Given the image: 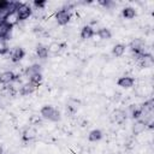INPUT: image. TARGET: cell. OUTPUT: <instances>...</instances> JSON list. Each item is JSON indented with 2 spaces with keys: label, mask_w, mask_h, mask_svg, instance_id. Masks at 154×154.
<instances>
[{
  "label": "cell",
  "mask_w": 154,
  "mask_h": 154,
  "mask_svg": "<svg viewBox=\"0 0 154 154\" xmlns=\"http://www.w3.org/2000/svg\"><path fill=\"white\" fill-rule=\"evenodd\" d=\"M40 114L45 120L48 122H53L57 123L61 119V114L59 112V109H57L54 106L52 105H45L41 109H40Z\"/></svg>",
  "instance_id": "6da1fadb"
},
{
  "label": "cell",
  "mask_w": 154,
  "mask_h": 154,
  "mask_svg": "<svg viewBox=\"0 0 154 154\" xmlns=\"http://www.w3.org/2000/svg\"><path fill=\"white\" fill-rule=\"evenodd\" d=\"M14 12H16V16H17L18 22H19V20H25V19H28V18L31 16L32 10H31V7H30L28 4H20V5L16 8Z\"/></svg>",
  "instance_id": "7a4b0ae2"
},
{
  "label": "cell",
  "mask_w": 154,
  "mask_h": 154,
  "mask_svg": "<svg viewBox=\"0 0 154 154\" xmlns=\"http://www.w3.org/2000/svg\"><path fill=\"white\" fill-rule=\"evenodd\" d=\"M71 19V13L69 10L61 8L55 13V20L59 25H66Z\"/></svg>",
  "instance_id": "3957f363"
},
{
  "label": "cell",
  "mask_w": 154,
  "mask_h": 154,
  "mask_svg": "<svg viewBox=\"0 0 154 154\" xmlns=\"http://www.w3.org/2000/svg\"><path fill=\"white\" fill-rule=\"evenodd\" d=\"M126 112L120 109V108H117L114 109L111 116H109V119L112 123H116V124H123L124 122H126Z\"/></svg>",
  "instance_id": "277c9868"
},
{
  "label": "cell",
  "mask_w": 154,
  "mask_h": 154,
  "mask_svg": "<svg viewBox=\"0 0 154 154\" xmlns=\"http://www.w3.org/2000/svg\"><path fill=\"white\" fill-rule=\"evenodd\" d=\"M16 81H19V75H16L13 71H4L2 73H0L1 84H10Z\"/></svg>",
  "instance_id": "5b68a950"
},
{
  "label": "cell",
  "mask_w": 154,
  "mask_h": 154,
  "mask_svg": "<svg viewBox=\"0 0 154 154\" xmlns=\"http://www.w3.org/2000/svg\"><path fill=\"white\" fill-rule=\"evenodd\" d=\"M12 28H13V25L10 24L8 22H6L5 19H2L0 22V41H6L7 40L8 35L12 31Z\"/></svg>",
  "instance_id": "8992f818"
},
{
  "label": "cell",
  "mask_w": 154,
  "mask_h": 154,
  "mask_svg": "<svg viewBox=\"0 0 154 154\" xmlns=\"http://www.w3.org/2000/svg\"><path fill=\"white\" fill-rule=\"evenodd\" d=\"M138 65L141 69H150L154 65V59L150 53H144L138 58Z\"/></svg>",
  "instance_id": "52a82bcc"
},
{
  "label": "cell",
  "mask_w": 154,
  "mask_h": 154,
  "mask_svg": "<svg viewBox=\"0 0 154 154\" xmlns=\"http://www.w3.org/2000/svg\"><path fill=\"white\" fill-rule=\"evenodd\" d=\"M79 105H81V101H79L78 99L70 97V99L66 101V105H65L66 112H67V113H70V114H75V113L78 111Z\"/></svg>",
  "instance_id": "ba28073f"
},
{
  "label": "cell",
  "mask_w": 154,
  "mask_h": 154,
  "mask_svg": "<svg viewBox=\"0 0 154 154\" xmlns=\"http://www.w3.org/2000/svg\"><path fill=\"white\" fill-rule=\"evenodd\" d=\"M117 84H118V87H120L123 89H130L135 84V78L130 77V76H123L117 81Z\"/></svg>",
  "instance_id": "9c48e42d"
},
{
  "label": "cell",
  "mask_w": 154,
  "mask_h": 154,
  "mask_svg": "<svg viewBox=\"0 0 154 154\" xmlns=\"http://www.w3.org/2000/svg\"><path fill=\"white\" fill-rule=\"evenodd\" d=\"M147 129V124L143 119H138V120H135V123L132 124L131 126V131H132V135L137 136L140 134H142L144 130Z\"/></svg>",
  "instance_id": "30bf717a"
},
{
  "label": "cell",
  "mask_w": 154,
  "mask_h": 154,
  "mask_svg": "<svg viewBox=\"0 0 154 154\" xmlns=\"http://www.w3.org/2000/svg\"><path fill=\"white\" fill-rule=\"evenodd\" d=\"M25 57V51L22 47H14L11 52V60L12 63H19Z\"/></svg>",
  "instance_id": "8fae6325"
},
{
  "label": "cell",
  "mask_w": 154,
  "mask_h": 154,
  "mask_svg": "<svg viewBox=\"0 0 154 154\" xmlns=\"http://www.w3.org/2000/svg\"><path fill=\"white\" fill-rule=\"evenodd\" d=\"M37 73H42V67L38 64H32V65L25 67V70H24V76L28 77V78H30V77H32L34 75H37Z\"/></svg>",
  "instance_id": "7c38bea8"
},
{
  "label": "cell",
  "mask_w": 154,
  "mask_h": 154,
  "mask_svg": "<svg viewBox=\"0 0 154 154\" xmlns=\"http://www.w3.org/2000/svg\"><path fill=\"white\" fill-rule=\"evenodd\" d=\"M36 135H37L36 129L29 126V128H26V129L23 131V134H22V140L25 141V142H29V141H32V140L36 137Z\"/></svg>",
  "instance_id": "4fadbf2b"
},
{
  "label": "cell",
  "mask_w": 154,
  "mask_h": 154,
  "mask_svg": "<svg viewBox=\"0 0 154 154\" xmlns=\"http://www.w3.org/2000/svg\"><path fill=\"white\" fill-rule=\"evenodd\" d=\"M65 47H66V43H65V42H58V41H54V42H52L47 48H48V52H49V53L58 54V53H60Z\"/></svg>",
  "instance_id": "5bb4252c"
},
{
  "label": "cell",
  "mask_w": 154,
  "mask_h": 154,
  "mask_svg": "<svg viewBox=\"0 0 154 154\" xmlns=\"http://www.w3.org/2000/svg\"><path fill=\"white\" fill-rule=\"evenodd\" d=\"M94 35H95V31H94V29H93L90 25H84V26L81 29L79 36H81L82 40H89V38H91Z\"/></svg>",
  "instance_id": "9a60e30c"
},
{
  "label": "cell",
  "mask_w": 154,
  "mask_h": 154,
  "mask_svg": "<svg viewBox=\"0 0 154 154\" xmlns=\"http://www.w3.org/2000/svg\"><path fill=\"white\" fill-rule=\"evenodd\" d=\"M36 89H37V88H36L34 84H31L30 82H26V83H24V84L20 87L19 94L23 95V96H26V95H29V94H32Z\"/></svg>",
  "instance_id": "2e32d148"
},
{
  "label": "cell",
  "mask_w": 154,
  "mask_h": 154,
  "mask_svg": "<svg viewBox=\"0 0 154 154\" xmlns=\"http://www.w3.org/2000/svg\"><path fill=\"white\" fill-rule=\"evenodd\" d=\"M102 137H103V134H102V131H101L100 129H94V130H91V131L89 132V135H88V140H89L90 142H97V141H100Z\"/></svg>",
  "instance_id": "e0dca14e"
},
{
  "label": "cell",
  "mask_w": 154,
  "mask_h": 154,
  "mask_svg": "<svg viewBox=\"0 0 154 154\" xmlns=\"http://www.w3.org/2000/svg\"><path fill=\"white\" fill-rule=\"evenodd\" d=\"M125 49H126V46L124 43H117L113 46L112 48V54L116 57V58H119L122 57L124 53H125Z\"/></svg>",
  "instance_id": "ac0fdd59"
},
{
  "label": "cell",
  "mask_w": 154,
  "mask_h": 154,
  "mask_svg": "<svg viewBox=\"0 0 154 154\" xmlns=\"http://www.w3.org/2000/svg\"><path fill=\"white\" fill-rule=\"evenodd\" d=\"M140 108L142 109V113H144V114L152 113L153 109H154V100H153V99H149L148 101H146L144 103H142V105L140 106Z\"/></svg>",
  "instance_id": "d6986e66"
},
{
  "label": "cell",
  "mask_w": 154,
  "mask_h": 154,
  "mask_svg": "<svg viewBox=\"0 0 154 154\" xmlns=\"http://www.w3.org/2000/svg\"><path fill=\"white\" fill-rule=\"evenodd\" d=\"M48 54H49V52H48V48H47L46 46H43V45H37V47H36V55H37L40 59H42V60L47 59V58H48Z\"/></svg>",
  "instance_id": "ffe728a7"
},
{
  "label": "cell",
  "mask_w": 154,
  "mask_h": 154,
  "mask_svg": "<svg viewBox=\"0 0 154 154\" xmlns=\"http://www.w3.org/2000/svg\"><path fill=\"white\" fill-rule=\"evenodd\" d=\"M122 16H123L125 19H132V18L136 17V11H135L134 7L128 6V7H124V8L122 10Z\"/></svg>",
  "instance_id": "44dd1931"
},
{
  "label": "cell",
  "mask_w": 154,
  "mask_h": 154,
  "mask_svg": "<svg viewBox=\"0 0 154 154\" xmlns=\"http://www.w3.org/2000/svg\"><path fill=\"white\" fill-rule=\"evenodd\" d=\"M95 34L100 37V40H109L112 37V32L107 28H100Z\"/></svg>",
  "instance_id": "7402d4cb"
},
{
  "label": "cell",
  "mask_w": 154,
  "mask_h": 154,
  "mask_svg": "<svg viewBox=\"0 0 154 154\" xmlns=\"http://www.w3.org/2000/svg\"><path fill=\"white\" fill-rule=\"evenodd\" d=\"M42 81H43V76L42 73H37V75H34L32 77L29 78V82L31 84H34L36 88H38L41 84H42Z\"/></svg>",
  "instance_id": "603a6c76"
},
{
  "label": "cell",
  "mask_w": 154,
  "mask_h": 154,
  "mask_svg": "<svg viewBox=\"0 0 154 154\" xmlns=\"http://www.w3.org/2000/svg\"><path fill=\"white\" fill-rule=\"evenodd\" d=\"M142 116H143V113H142V109L140 107H135V109L131 111V119H134V120L141 119Z\"/></svg>",
  "instance_id": "cb8c5ba5"
},
{
  "label": "cell",
  "mask_w": 154,
  "mask_h": 154,
  "mask_svg": "<svg viewBox=\"0 0 154 154\" xmlns=\"http://www.w3.org/2000/svg\"><path fill=\"white\" fill-rule=\"evenodd\" d=\"M10 51V47L7 45L6 41H0V55H5L7 54Z\"/></svg>",
  "instance_id": "d4e9b609"
},
{
  "label": "cell",
  "mask_w": 154,
  "mask_h": 154,
  "mask_svg": "<svg viewBox=\"0 0 154 154\" xmlns=\"http://www.w3.org/2000/svg\"><path fill=\"white\" fill-rule=\"evenodd\" d=\"M46 4H47L46 0H35L34 1V6L37 7V8H43L46 6Z\"/></svg>",
  "instance_id": "484cf974"
},
{
  "label": "cell",
  "mask_w": 154,
  "mask_h": 154,
  "mask_svg": "<svg viewBox=\"0 0 154 154\" xmlns=\"http://www.w3.org/2000/svg\"><path fill=\"white\" fill-rule=\"evenodd\" d=\"M12 4L10 1H6V0H0V10H6L7 7H10Z\"/></svg>",
  "instance_id": "4316f807"
},
{
  "label": "cell",
  "mask_w": 154,
  "mask_h": 154,
  "mask_svg": "<svg viewBox=\"0 0 154 154\" xmlns=\"http://www.w3.org/2000/svg\"><path fill=\"white\" fill-rule=\"evenodd\" d=\"M0 154H4V149H2V147L0 146Z\"/></svg>",
  "instance_id": "83f0119b"
},
{
  "label": "cell",
  "mask_w": 154,
  "mask_h": 154,
  "mask_svg": "<svg viewBox=\"0 0 154 154\" xmlns=\"http://www.w3.org/2000/svg\"><path fill=\"white\" fill-rule=\"evenodd\" d=\"M7 154H13V153H7Z\"/></svg>",
  "instance_id": "f1b7e54d"
}]
</instances>
